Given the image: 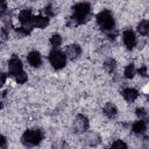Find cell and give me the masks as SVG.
Listing matches in <instances>:
<instances>
[{
  "mask_svg": "<svg viewBox=\"0 0 149 149\" xmlns=\"http://www.w3.org/2000/svg\"><path fill=\"white\" fill-rule=\"evenodd\" d=\"M42 140V133L38 129H29L26 130L21 137V142L26 147H34L37 146Z\"/></svg>",
  "mask_w": 149,
  "mask_h": 149,
  "instance_id": "cell-3",
  "label": "cell"
},
{
  "mask_svg": "<svg viewBox=\"0 0 149 149\" xmlns=\"http://www.w3.org/2000/svg\"><path fill=\"white\" fill-rule=\"evenodd\" d=\"M33 17H34V15L28 9H24L19 14V21L22 23V27L27 28L29 30L33 29Z\"/></svg>",
  "mask_w": 149,
  "mask_h": 149,
  "instance_id": "cell-6",
  "label": "cell"
},
{
  "mask_svg": "<svg viewBox=\"0 0 149 149\" xmlns=\"http://www.w3.org/2000/svg\"><path fill=\"white\" fill-rule=\"evenodd\" d=\"M29 33H30V30L27 29V28H23V27H20V28L16 29V34H17L19 37H24V36L29 35Z\"/></svg>",
  "mask_w": 149,
  "mask_h": 149,
  "instance_id": "cell-22",
  "label": "cell"
},
{
  "mask_svg": "<svg viewBox=\"0 0 149 149\" xmlns=\"http://www.w3.org/2000/svg\"><path fill=\"white\" fill-rule=\"evenodd\" d=\"M49 61H50L51 65L56 70H59V69L65 66V64H66V56H65L64 52L55 49V50H52L49 54Z\"/></svg>",
  "mask_w": 149,
  "mask_h": 149,
  "instance_id": "cell-4",
  "label": "cell"
},
{
  "mask_svg": "<svg viewBox=\"0 0 149 149\" xmlns=\"http://www.w3.org/2000/svg\"><path fill=\"white\" fill-rule=\"evenodd\" d=\"M111 149H127V144L121 140H116L113 142Z\"/></svg>",
  "mask_w": 149,
  "mask_h": 149,
  "instance_id": "cell-21",
  "label": "cell"
},
{
  "mask_svg": "<svg viewBox=\"0 0 149 149\" xmlns=\"http://www.w3.org/2000/svg\"><path fill=\"white\" fill-rule=\"evenodd\" d=\"M5 9H6V3L3 1H0V13L5 12Z\"/></svg>",
  "mask_w": 149,
  "mask_h": 149,
  "instance_id": "cell-29",
  "label": "cell"
},
{
  "mask_svg": "<svg viewBox=\"0 0 149 149\" xmlns=\"http://www.w3.org/2000/svg\"><path fill=\"white\" fill-rule=\"evenodd\" d=\"M49 24V19L47 16H34L33 17V28H45Z\"/></svg>",
  "mask_w": 149,
  "mask_h": 149,
  "instance_id": "cell-11",
  "label": "cell"
},
{
  "mask_svg": "<svg viewBox=\"0 0 149 149\" xmlns=\"http://www.w3.org/2000/svg\"><path fill=\"white\" fill-rule=\"evenodd\" d=\"M7 36H8L7 29H6V28L0 29V41H6V40H7Z\"/></svg>",
  "mask_w": 149,
  "mask_h": 149,
  "instance_id": "cell-25",
  "label": "cell"
},
{
  "mask_svg": "<svg viewBox=\"0 0 149 149\" xmlns=\"http://www.w3.org/2000/svg\"><path fill=\"white\" fill-rule=\"evenodd\" d=\"M50 44L52 47H59L62 44V37L61 35L58 34H54L51 37H50Z\"/></svg>",
  "mask_w": 149,
  "mask_h": 149,
  "instance_id": "cell-19",
  "label": "cell"
},
{
  "mask_svg": "<svg viewBox=\"0 0 149 149\" xmlns=\"http://www.w3.org/2000/svg\"><path fill=\"white\" fill-rule=\"evenodd\" d=\"M27 59H28V63L34 66V68H37L41 65L42 63V59H41V55L37 52V51H30L27 56Z\"/></svg>",
  "mask_w": 149,
  "mask_h": 149,
  "instance_id": "cell-10",
  "label": "cell"
},
{
  "mask_svg": "<svg viewBox=\"0 0 149 149\" xmlns=\"http://www.w3.org/2000/svg\"><path fill=\"white\" fill-rule=\"evenodd\" d=\"M6 78H7V74H6V73H3V72H0V87L5 84Z\"/></svg>",
  "mask_w": 149,
  "mask_h": 149,
  "instance_id": "cell-28",
  "label": "cell"
},
{
  "mask_svg": "<svg viewBox=\"0 0 149 149\" xmlns=\"http://www.w3.org/2000/svg\"><path fill=\"white\" fill-rule=\"evenodd\" d=\"M115 65H116L115 61H114L113 58H108V59H106L105 63H104V69H105L108 73H112V72L115 70Z\"/></svg>",
  "mask_w": 149,
  "mask_h": 149,
  "instance_id": "cell-17",
  "label": "cell"
},
{
  "mask_svg": "<svg viewBox=\"0 0 149 149\" xmlns=\"http://www.w3.org/2000/svg\"><path fill=\"white\" fill-rule=\"evenodd\" d=\"M104 113H105L106 116H108L109 119H112V118H114V116L116 115L118 109H116V107H115L114 104H112V102H107V104L104 106Z\"/></svg>",
  "mask_w": 149,
  "mask_h": 149,
  "instance_id": "cell-13",
  "label": "cell"
},
{
  "mask_svg": "<svg viewBox=\"0 0 149 149\" xmlns=\"http://www.w3.org/2000/svg\"><path fill=\"white\" fill-rule=\"evenodd\" d=\"M137 72H139L142 77H146V76H147V66H141V68L137 70Z\"/></svg>",
  "mask_w": 149,
  "mask_h": 149,
  "instance_id": "cell-27",
  "label": "cell"
},
{
  "mask_svg": "<svg viewBox=\"0 0 149 149\" xmlns=\"http://www.w3.org/2000/svg\"><path fill=\"white\" fill-rule=\"evenodd\" d=\"M88 128V120L85 115L78 114L73 120V132L76 133H84Z\"/></svg>",
  "mask_w": 149,
  "mask_h": 149,
  "instance_id": "cell-5",
  "label": "cell"
},
{
  "mask_svg": "<svg viewBox=\"0 0 149 149\" xmlns=\"http://www.w3.org/2000/svg\"><path fill=\"white\" fill-rule=\"evenodd\" d=\"M136 115L140 118V120H142L143 118H146V116H147V112H146V109H144V108L140 107V108H136Z\"/></svg>",
  "mask_w": 149,
  "mask_h": 149,
  "instance_id": "cell-23",
  "label": "cell"
},
{
  "mask_svg": "<svg viewBox=\"0 0 149 149\" xmlns=\"http://www.w3.org/2000/svg\"><path fill=\"white\" fill-rule=\"evenodd\" d=\"M122 37H123V43L128 48V49H133L136 44V37H135V34L133 33V30L130 29H126L122 34Z\"/></svg>",
  "mask_w": 149,
  "mask_h": 149,
  "instance_id": "cell-8",
  "label": "cell"
},
{
  "mask_svg": "<svg viewBox=\"0 0 149 149\" xmlns=\"http://www.w3.org/2000/svg\"><path fill=\"white\" fill-rule=\"evenodd\" d=\"M132 129H133V132L136 133V134L143 133V132L146 130V122H144V120L135 121V122L133 123V126H132Z\"/></svg>",
  "mask_w": 149,
  "mask_h": 149,
  "instance_id": "cell-14",
  "label": "cell"
},
{
  "mask_svg": "<svg viewBox=\"0 0 149 149\" xmlns=\"http://www.w3.org/2000/svg\"><path fill=\"white\" fill-rule=\"evenodd\" d=\"M8 71H9V74L14 76V77L19 72L22 71V63H21V61L16 56H13L10 58V61L8 62Z\"/></svg>",
  "mask_w": 149,
  "mask_h": 149,
  "instance_id": "cell-7",
  "label": "cell"
},
{
  "mask_svg": "<svg viewBox=\"0 0 149 149\" xmlns=\"http://www.w3.org/2000/svg\"><path fill=\"white\" fill-rule=\"evenodd\" d=\"M44 13H45L47 17H48V16H54V15H55V12L52 10V6H51V5H49V6H47V7H45Z\"/></svg>",
  "mask_w": 149,
  "mask_h": 149,
  "instance_id": "cell-24",
  "label": "cell"
},
{
  "mask_svg": "<svg viewBox=\"0 0 149 149\" xmlns=\"http://www.w3.org/2000/svg\"><path fill=\"white\" fill-rule=\"evenodd\" d=\"M72 9H73V14L70 17L69 26H77V24H80L86 21L87 16L90 14V10H91V6L87 2H79V3L74 5L72 7Z\"/></svg>",
  "mask_w": 149,
  "mask_h": 149,
  "instance_id": "cell-1",
  "label": "cell"
},
{
  "mask_svg": "<svg viewBox=\"0 0 149 149\" xmlns=\"http://www.w3.org/2000/svg\"><path fill=\"white\" fill-rule=\"evenodd\" d=\"M137 31L141 35H148V33H149V22H148V20H143L139 23Z\"/></svg>",
  "mask_w": 149,
  "mask_h": 149,
  "instance_id": "cell-16",
  "label": "cell"
},
{
  "mask_svg": "<svg viewBox=\"0 0 149 149\" xmlns=\"http://www.w3.org/2000/svg\"><path fill=\"white\" fill-rule=\"evenodd\" d=\"M1 107H2V104H1V102H0V108H1Z\"/></svg>",
  "mask_w": 149,
  "mask_h": 149,
  "instance_id": "cell-30",
  "label": "cell"
},
{
  "mask_svg": "<svg viewBox=\"0 0 149 149\" xmlns=\"http://www.w3.org/2000/svg\"><path fill=\"white\" fill-rule=\"evenodd\" d=\"M7 148V140L3 135L0 134V149H6Z\"/></svg>",
  "mask_w": 149,
  "mask_h": 149,
  "instance_id": "cell-26",
  "label": "cell"
},
{
  "mask_svg": "<svg viewBox=\"0 0 149 149\" xmlns=\"http://www.w3.org/2000/svg\"><path fill=\"white\" fill-rule=\"evenodd\" d=\"M85 142H87L90 146H95L100 142V137L97 133H88L85 137Z\"/></svg>",
  "mask_w": 149,
  "mask_h": 149,
  "instance_id": "cell-15",
  "label": "cell"
},
{
  "mask_svg": "<svg viewBox=\"0 0 149 149\" xmlns=\"http://www.w3.org/2000/svg\"><path fill=\"white\" fill-rule=\"evenodd\" d=\"M27 74H26V72L22 70L21 72H19L16 76H15V80L19 83V84H23V83H26L27 81Z\"/></svg>",
  "mask_w": 149,
  "mask_h": 149,
  "instance_id": "cell-20",
  "label": "cell"
},
{
  "mask_svg": "<svg viewBox=\"0 0 149 149\" xmlns=\"http://www.w3.org/2000/svg\"><path fill=\"white\" fill-rule=\"evenodd\" d=\"M134 76H135V66H134V64L127 65L126 69H125V77L128 78V79H130Z\"/></svg>",
  "mask_w": 149,
  "mask_h": 149,
  "instance_id": "cell-18",
  "label": "cell"
},
{
  "mask_svg": "<svg viewBox=\"0 0 149 149\" xmlns=\"http://www.w3.org/2000/svg\"><path fill=\"white\" fill-rule=\"evenodd\" d=\"M137 95H139V92L135 88H133V87H127V88H125L122 91V97L128 102H133L137 98Z\"/></svg>",
  "mask_w": 149,
  "mask_h": 149,
  "instance_id": "cell-12",
  "label": "cell"
},
{
  "mask_svg": "<svg viewBox=\"0 0 149 149\" xmlns=\"http://www.w3.org/2000/svg\"><path fill=\"white\" fill-rule=\"evenodd\" d=\"M81 52V49L78 44H71L66 48L65 50V56L66 58H70V59H76Z\"/></svg>",
  "mask_w": 149,
  "mask_h": 149,
  "instance_id": "cell-9",
  "label": "cell"
},
{
  "mask_svg": "<svg viewBox=\"0 0 149 149\" xmlns=\"http://www.w3.org/2000/svg\"><path fill=\"white\" fill-rule=\"evenodd\" d=\"M97 22L100 28L105 31H111L114 29V19L109 10L104 9L97 15Z\"/></svg>",
  "mask_w": 149,
  "mask_h": 149,
  "instance_id": "cell-2",
  "label": "cell"
}]
</instances>
